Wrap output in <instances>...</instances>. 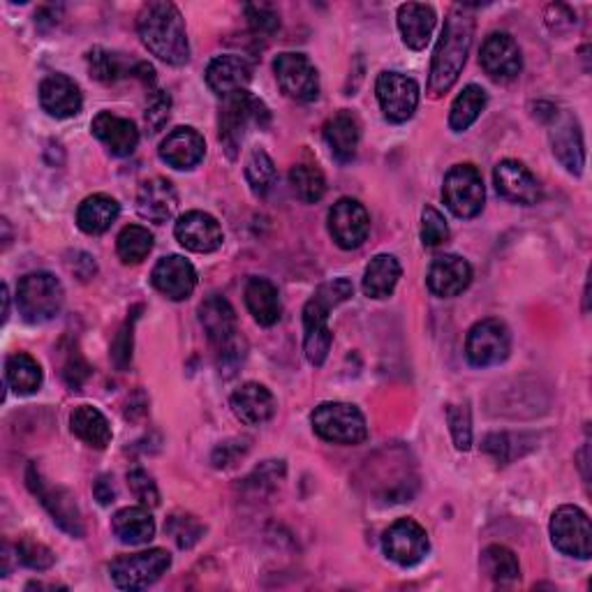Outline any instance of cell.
<instances>
[{"label": "cell", "mask_w": 592, "mask_h": 592, "mask_svg": "<svg viewBox=\"0 0 592 592\" xmlns=\"http://www.w3.org/2000/svg\"><path fill=\"white\" fill-rule=\"evenodd\" d=\"M551 542L571 558L588 560L592 555V528L588 514L577 505H563L551 516Z\"/></svg>", "instance_id": "8"}, {"label": "cell", "mask_w": 592, "mask_h": 592, "mask_svg": "<svg viewBox=\"0 0 592 592\" xmlns=\"http://www.w3.org/2000/svg\"><path fill=\"white\" fill-rule=\"evenodd\" d=\"M42 368L26 351H16L5 361V382L18 396H30L42 386Z\"/></svg>", "instance_id": "36"}, {"label": "cell", "mask_w": 592, "mask_h": 592, "mask_svg": "<svg viewBox=\"0 0 592 592\" xmlns=\"http://www.w3.org/2000/svg\"><path fill=\"white\" fill-rule=\"evenodd\" d=\"M111 530L123 544L141 546L153 540L156 521L146 507H125L111 518Z\"/></svg>", "instance_id": "32"}, {"label": "cell", "mask_w": 592, "mask_h": 592, "mask_svg": "<svg viewBox=\"0 0 592 592\" xmlns=\"http://www.w3.org/2000/svg\"><path fill=\"white\" fill-rule=\"evenodd\" d=\"M324 139L331 148L333 158L338 162H351L357 156L361 130L359 121L349 114V111H338L336 116H331L324 125Z\"/></svg>", "instance_id": "30"}, {"label": "cell", "mask_w": 592, "mask_h": 592, "mask_svg": "<svg viewBox=\"0 0 592 592\" xmlns=\"http://www.w3.org/2000/svg\"><path fill=\"white\" fill-rule=\"evenodd\" d=\"M3 322H8L10 318V292H8V285H3Z\"/></svg>", "instance_id": "54"}, {"label": "cell", "mask_w": 592, "mask_h": 592, "mask_svg": "<svg viewBox=\"0 0 592 592\" xmlns=\"http://www.w3.org/2000/svg\"><path fill=\"white\" fill-rule=\"evenodd\" d=\"M329 234L343 250H357L370 234V215L363 203L343 197L329 209Z\"/></svg>", "instance_id": "14"}, {"label": "cell", "mask_w": 592, "mask_h": 592, "mask_svg": "<svg viewBox=\"0 0 592 592\" xmlns=\"http://www.w3.org/2000/svg\"><path fill=\"white\" fill-rule=\"evenodd\" d=\"M199 322L218 349L236 341V312L232 304L222 299V296H209L199 306Z\"/></svg>", "instance_id": "28"}, {"label": "cell", "mask_w": 592, "mask_h": 592, "mask_svg": "<svg viewBox=\"0 0 592 592\" xmlns=\"http://www.w3.org/2000/svg\"><path fill=\"white\" fill-rule=\"evenodd\" d=\"M382 114L392 123H405L419 107V84L400 72H382L375 84Z\"/></svg>", "instance_id": "12"}, {"label": "cell", "mask_w": 592, "mask_h": 592, "mask_svg": "<svg viewBox=\"0 0 592 592\" xmlns=\"http://www.w3.org/2000/svg\"><path fill=\"white\" fill-rule=\"evenodd\" d=\"M481 569L489 574V579H493L499 585H507L521 579V567H518L514 551L499 544H493L481 553Z\"/></svg>", "instance_id": "38"}, {"label": "cell", "mask_w": 592, "mask_h": 592, "mask_svg": "<svg viewBox=\"0 0 592 592\" xmlns=\"http://www.w3.org/2000/svg\"><path fill=\"white\" fill-rule=\"evenodd\" d=\"M153 250V234L141 225H127L116 238V252L123 264H139Z\"/></svg>", "instance_id": "39"}, {"label": "cell", "mask_w": 592, "mask_h": 592, "mask_svg": "<svg viewBox=\"0 0 592 592\" xmlns=\"http://www.w3.org/2000/svg\"><path fill=\"white\" fill-rule=\"evenodd\" d=\"M72 433L77 435L82 442L90 444L96 449H104L111 442V425L107 417L92 405H79L74 407V412L70 417Z\"/></svg>", "instance_id": "35"}, {"label": "cell", "mask_w": 592, "mask_h": 592, "mask_svg": "<svg viewBox=\"0 0 592 592\" xmlns=\"http://www.w3.org/2000/svg\"><path fill=\"white\" fill-rule=\"evenodd\" d=\"M495 190L499 197H505L514 203H523L532 207L542 197V185L536 176L528 170L523 162L518 160H503L493 172Z\"/></svg>", "instance_id": "17"}, {"label": "cell", "mask_w": 592, "mask_h": 592, "mask_svg": "<svg viewBox=\"0 0 592 592\" xmlns=\"http://www.w3.org/2000/svg\"><path fill=\"white\" fill-rule=\"evenodd\" d=\"M63 378L65 382L77 392V388L90 378V366L79 357V355H72L65 363V370H63Z\"/></svg>", "instance_id": "51"}, {"label": "cell", "mask_w": 592, "mask_h": 592, "mask_svg": "<svg viewBox=\"0 0 592 592\" xmlns=\"http://www.w3.org/2000/svg\"><path fill=\"white\" fill-rule=\"evenodd\" d=\"M178 209V195L174 190L172 181L166 178H148L139 185L137 193V213L156 225H164L166 220H172Z\"/></svg>", "instance_id": "21"}, {"label": "cell", "mask_w": 592, "mask_h": 592, "mask_svg": "<svg viewBox=\"0 0 592 592\" xmlns=\"http://www.w3.org/2000/svg\"><path fill=\"white\" fill-rule=\"evenodd\" d=\"M400 273L403 269L394 255L373 257L363 273V294L370 299H386V296L394 294Z\"/></svg>", "instance_id": "34"}, {"label": "cell", "mask_w": 592, "mask_h": 592, "mask_svg": "<svg viewBox=\"0 0 592 592\" xmlns=\"http://www.w3.org/2000/svg\"><path fill=\"white\" fill-rule=\"evenodd\" d=\"M137 320V314H133V318H130L121 331L116 333V338H114V345H111V359H114L116 368L123 370L127 368V363L133 361V324Z\"/></svg>", "instance_id": "48"}, {"label": "cell", "mask_w": 592, "mask_h": 592, "mask_svg": "<svg viewBox=\"0 0 592 592\" xmlns=\"http://www.w3.org/2000/svg\"><path fill=\"white\" fill-rule=\"evenodd\" d=\"M137 30L144 47L170 65L190 61V42L183 16L174 3H148L137 16Z\"/></svg>", "instance_id": "2"}, {"label": "cell", "mask_w": 592, "mask_h": 592, "mask_svg": "<svg viewBox=\"0 0 592 592\" xmlns=\"http://www.w3.org/2000/svg\"><path fill=\"white\" fill-rule=\"evenodd\" d=\"M382 548L388 560H394L400 567L419 565L431 551V542L425 530L412 521V518H400L392 523L382 534Z\"/></svg>", "instance_id": "13"}, {"label": "cell", "mask_w": 592, "mask_h": 592, "mask_svg": "<svg viewBox=\"0 0 592 592\" xmlns=\"http://www.w3.org/2000/svg\"><path fill=\"white\" fill-rule=\"evenodd\" d=\"M250 79L252 67L246 59H240V55H218L207 70V84L222 100L246 90Z\"/></svg>", "instance_id": "24"}, {"label": "cell", "mask_w": 592, "mask_h": 592, "mask_svg": "<svg viewBox=\"0 0 592 592\" xmlns=\"http://www.w3.org/2000/svg\"><path fill=\"white\" fill-rule=\"evenodd\" d=\"M447 421L454 435V444L458 452H468L472 444V419L468 405H449L447 407Z\"/></svg>", "instance_id": "45"}, {"label": "cell", "mask_w": 592, "mask_h": 592, "mask_svg": "<svg viewBox=\"0 0 592 592\" xmlns=\"http://www.w3.org/2000/svg\"><path fill=\"white\" fill-rule=\"evenodd\" d=\"M28 486L37 497H40V503L53 516V521L59 523L65 532H70L72 536H82L84 534L79 507H77V503H74V495L67 489L47 484V481L42 479L40 472H37L35 466L28 468Z\"/></svg>", "instance_id": "15"}, {"label": "cell", "mask_w": 592, "mask_h": 592, "mask_svg": "<svg viewBox=\"0 0 592 592\" xmlns=\"http://www.w3.org/2000/svg\"><path fill=\"white\" fill-rule=\"evenodd\" d=\"M16 558L37 571H45L55 563V555L45 544H35L28 540L16 544Z\"/></svg>", "instance_id": "47"}, {"label": "cell", "mask_w": 592, "mask_h": 592, "mask_svg": "<svg viewBox=\"0 0 592 592\" xmlns=\"http://www.w3.org/2000/svg\"><path fill=\"white\" fill-rule=\"evenodd\" d=\"M511 351V333L505 322L481 320L477 322L466 341V357L477 368L503 363Z\"/></svg>", "instance_id": "11"}, {"label": "cell", "mask_w": 592, "mask_h": 592, "mask_svg": "<svg viewBox=\"0 0 592 592\" xmlns=\"http://www.w3.org/2000/svg\"><path fill=\"white\" fill-rule=\"evenodd\" d=\"M232 412L246 425H264L275 415V398L264 384L246 382L232 394Z\"/></svg>", "instance_id": "25"}, {"label": "cell", "mask_w": 592, "mask_h": 592, "mask_svg": "<svg viewBox=\"0 0 592 592\" xmlns=\"http://www.w3.org/2000/svg\"><path fill=\"white\" fill-rule=\"evenodd\" d=\"M273 72L278 86L287 98L296 102H312L320 96L318 70L308 61V55L285 51L273 61Z\"/></svg>", "instance_id": "10"}, {"label": "cell", "mask_w": 592, "mask_h": 592, "mask_svg": "<svg viewBox=\"0 0 592 592\" xmlns=\"http://www.w3.org/2000/svg\"><path fill=\"white\" fill-rule=\"evenodd\" d=\"M269 109L267 104L255 98L252 92L240 90L232 98H225L220 111V141L225 144L230 158L236 156V148L246 139L250 127H267L269 125Z\"/></svg>", "instance_id": "5"}, {"label": "cell", "mask_w": 592, "mask_h": 592, "mask_svg": "<svg viewBox=\"0 0 592 592\" xmlns=\"http://www.w3.org/2000/svg\"><path fill=\"white\" fill-rule=\"evenodd\" d=\"M65 301V289L55 275L47 271H35L22 278L16 289V306L22 318L30 324H42L61 312Z\"/></svg>", "instance_id": "4"}, {"label": "cell", "mask_w": 592, "mask_h": 592, "mask_svg": "<svg viewBox=\"0 0 592 592\" xmlns=\"http://www.w3.org/2000/svg\"><path fill=\"white\" fill-rule=\"evenodd\" d=\"M246 306L257 324L273 326L281 320V294L269 278H250L246 285Z\"/></svg>", "instance_id": "31"}, {"label": "cell", "mask_w": 592, "mask_h": 592, "mask_svg": "<svg viewBox=\"0 0 592 592\" xmlns=\"http://www.w3.org/2000/svg\"><path fill=\"white\" fill-rule=\"evenodd\" d=\"M449 240V225L435 207H425L421 213V244L425 248H437Z\"/></svg>", "instance_id": "44"}, {"label": "cell", "mask_w": 592, "mask_h": 592, "mask_svg": "<svg viewBox=\"0 0 592 592\" xmlns=\"http://www.w3.org/2000/svg\"><path fill=\"white\" fill-rule=\"evenodd\" d=\"M40 104L53 119H72L82 111L84 98L79 86L65 74H49L40 84Z\"/></svg>", "instance_id": "23"}, {"label": "cell", "mask_w": 592, "mask_h": 592, "mask_svg": "<svg viewBox=\"0 0 592 592\" xmlns=\"http://www.w3.org/2000/svg\"><path fill=\"white\" fill-rule=\"evenodd\" d=\"M479 63L495 82H511L523 70L521 49L509 33H491L481 45Z\"/></svg>", "instance_id": "16"}, {"label": "cell", "mask_w": 592, "mask_h": 592, "mask_svg": "<svg viewBox=\"0 0 592 592\" xmlns=\"http://www.w3.org/2000/svg\"><path fill=\"white\" fill-rule=\"evenodd\" d=\"M121 207L114 197L109 195H90L77 209V225L82 232L98 236L104 234L119 220Z\"/></svg>", "instance_id": "33"}, {"label": "cell", "mask_w": 592, "mask_h": 592, "mask_svg": "<svg viewBox=\"0 0 592 592\" xmlns=\"http://www.w3.org/2000/svg\"><path fill=\"white\" fill-rule=\"evenodd\" d=\"M275 164L271 156L262 148H255L246 162V178L250 183V188L255 195H267L271 190V185L275 183Z\"/></svg>", "instance_id": "41"}, {"label": "cell", "mask_w": 592, "mask_h": 592, "mask_svg": "<svg viewBox=\"0 0 592 592\" xmlns=\"http://www.w3.org/2000/svg\"><path fill=\"white\" fill-rule=\"evenodd\" d=\"M207 156V141L195 127H176L160 144V158L174 170H195Z\"/></svg>", "instance_id": "22"}, {"label": "cell", "mask_w": 592, "mask_h": 592, "mask_svg": "<svg viewBox=\"0 0 592 592\" xmlns=\"http://www.w3.org/2000/svg\"><path fill=\"white\" fill-rule=\"evenodd\" d=\"M174 234L178 244L193 252H215L222 246L220 222L203 211H188L181 215Z\"/></svg>", "instance_id": "19"}, {"label": "cell", "mask_w": 592, "mask_h": 592, "mask_svg": "<svg viewBox=\"0 0 592 592\" xmlns=\"http://www.w3.org/2000/svg\"><path fill=\"white\" fill-rule=\"evenodd\" d=\"M153 287L172 301H185L197 287V271L181 255L162 257L151 273Z\"/></svg>", "instance_id": "18"}, {"label": "cell", "mask_w": 592, "mask_h": 592, "mask_svg": "<svg viewBox=\"0 0 592 592\" xmlns=\"http://www.w3.org/2000/svg\"><path fill=\"white\" fill-rule=\"evenodd\" d=\"M111 481L114 479H109V477H100L98 479V484H96V497L100 499V505H109V503H114V484H111Z\"/></svg>", "instance_id": "53"}, {"label": "cell", "mask_w": 592, "mask_h": 592, "mask_svg": "<svg viewBox=\"0 0 592 592\" xmlns=\"http://www.w3.org/2000/svg\"><path fill=\"white\" fill-rule=\"evenodd\" d=\"M92 135H96L114 156H130L135 153L139 144V130L130 119H121L111 111H100V114L90 123Z\"/></svg>", "instance_id": "26"}, {"label": "cell", "mask_w": 592, "mask_h": 592, "mask_svg": "<svg viewBox=\"0 0 592 592\" xmlns=\"http://www.w3.org/2000/svg\"><path fill=\"white\" fill-rule=\"evenodd\" d=\"M442 199L447 209L458 218H474L484 209V181L477 166L472 164H456L444 176Z\"/></svg>", "instance_id": "7"}, {"label": "cell", "mask_w": 592, "mask_h": 592, "mask_svg": "<svg viewBox=\"0 0 592 592\" xmlns=\"http://www.w3.org/2000/svg\"><path fill=\"white\" fill-rule=\"evenodd\" d=\"M435 22L437 14L431 5L405 3L398 8V28L403 35V42L415 51L425 49V45L431 42Z\"/></svg>", "instance_id": "29"}, {"label": "cell", "mask_w": 592, "mask_h": 592, "mask_svg": "<svg viewBox=\"0 0 592 592\" xmlns=\"http://www.w3.org/2000/svg\"><path fill=\"white\" fill-rule=\"evenodd\" d=\"M238 454H244V447H232V444H222V447L215 449L213 454V466L215 468H227L232 466V460L238 456Z\"/></svg>", "instance_id": "52"}, {"label": "cell", "mask_w": 592, "mask_h": 592, "mask_svg": "<svg viewBox=\"0 0 592 592\" xmlns=\"http://www.w3.org/2000/svg\"><path fill=\"white\" fill-rule=\"evenodd\" d=\"M289 183L301 201L314 203L326 193V178L314 164H296L289 172Z\"/></svg>", "instance_id": "40"}, {"label": "cell", "mask_w": 592, "mask_h": 592, "mask_svg": "<svg viewBox=\"0 0 592 592\" xmlns=\"http://www.w3.org/2000/svg\"><path fill=\"white\" fill-rule=\"evenodd\" d=\"M172 567V555L164 548H151L133 555H121L109 565V574L121 590H141L153 585Z\"/></svg>", "instance_id": "9"}, {"label": "cell", "mask_w": 592, "mask_h": 592, "mask_svg": "<svg viewBox=\"0 0 592 592\" xmlns=\"http://www.w3.org/2000/svg\"><path fill=\"white\" fill-rule=\"evenodd\" d=\"M551 146L553 156L565 166L569 174H581L585 164V148H583V135L577 119L563 116L555 121V127L551 130Z\"/></svg>", "instance_id": "27"}, {"label": "cell", "mask_w": 592, "mask_h": 592, "mask_svg": "<svg viewBox=\"0 0 592 592\" xmlns=\"http://www.w3.org/2000/svg\"><path fill=\"white\" fill-rule=\"evenodd\" d=\"M166 532L172 534L178 548H193L203 534V526L197 521L193 514H174L166 521Z\"/></svg>", "instance_id": "43"}, {"label": "cell", "mask_w": 592, "mask_h": 592, "mask_svg": "<svg viewBox=\"0 0 592 592\" xmlns=\"http://www.w3.org/2000/svg\"><path fill=\"white\" fill-rule=\"evenodd\" d=\"M355 294V285L347 278H336V281H329L318 287L306 308H304V351L310 366L320 368L324 366L331 343H333V333L329 329V312L347 301L349 296Z\"/></svg>", "instance_id": "3"}, {"label": "cell", "mask_w": 592, "mask_h": 592, "mask_svg": "<svg viewBox=\"0 0 592 592\" xmlns=\"http://www.w3.org/2000/svg\"><path fill=\"white\" fill-rule=\"evenodd\" d=\"M486 102H489L486 90L481 86L470 84V86L462 88V92L452 104L449 127L454 130V133H466V130L481 116V111H484Z\"/></svg>", "instance_id": "37"}, {"label": "cell", "mask_w": 592, "mask_h": 592, "mask_svg": "<svg viewBox=\"0 0 592 592\" xmlns=\"http://www.w3.org/2000/svg\"><path fill=\"white\" fill-rule=\"evenodd\" d=\"M312 431L322 440L331 444H345V447H355V444L366 442L368 425L366 417L359 407L349 403H322L314 407L310 415Z\"/></svg>", "instance_id": "6"}, {"label": "cell", "mask_w": 592, "mask_h": 592, "mask_svg": "<svg viewBox=\"0 0 592 592\" xmlns=\"http://www.w3.org/2000/svg\"><path fill=\"white\" fill-rule=\"evenodd\" d=\"M246 14H248V22L252 26L255 33H273L278 26H281V18H278V14L271 10V8H264V5H248L246 8Z\"/></svg>", "instance_id": "50"}, {"label": "cell", "mask_w": 592, "mask_h": 592, "mask_svg": "<svg viewBox=\"0 0 592 592\" xmlns=\"http://www.w3.org/2000/svg\"><path fill=\"white\" fill-rule=\"evenodd\" d=\"M127 486H130V491L135 493V497L139 499L144 507H158L160 505V493H158L156 481L151 479V474H148L146 470H141V468L130 470L127 472Z\"/></svg>", "instance_id": "46"}, {"label": "cell", "mask_w": 592, "mask_h": 592, "mask_svg": "<svg viewBox=\"0 0 592 592\" xmlns=\"http://www.w3.org/2000/svg\"><path fill=\"white\" fill-rule=\"evenodd\" d=\"M170 111H172V98H170V92H164V90H158L151 104H148L146 109V125L148 130H151V133H160L162 125L170 121Z\"/></svg>", "instance_id": "49"}, {"label": "cell", "mask_w": 592, "mask_h": 592, "mask_svg": "<svg viewBox=\"0 0 592 592\" xmlns=\"http://www.w3.org/2000/svg\"><path fill=\"white\" fill-rule=\"evenodd\" d=\"M474 37V16L470 5H454L449 16L444 18L440 42L433 53L429 92L431 98H440L449 92L458 82L462 67H466L468 53Z\"/></svg>", "instance_id": "1"}, {"label": "cell", "mask_w": 592, "mask_h": 592, "mask_svg": "<svg viewBox=\"0 0 592 592\" xmlns=\"http://www.w3.org/2000/svg\"><path fill=\"white\" fill-rule=\"evenodd\" d=\"M88 70L90 77H96L102 84H114L125 77V65L119 55L100 47L88 51Z\"/></svg>", "instance_id": "42"}, {"label": "cell", "mask_w": 592, "mask_h": 592, "mask_svg": "<svg viewBox=\"0 0 592 592\" xmlns=\"http://www.w3.org/2000/svg\"><path fill=\"white\" fill-rule=\"evenodd\" d=\"M425 283H429V289L435 296L452 299V296H458L460 292H466L470 287L472 267L468 259H462L458 255H442L431 264Z\"/></svg>", "instance_id": "20"}]
</instances>
